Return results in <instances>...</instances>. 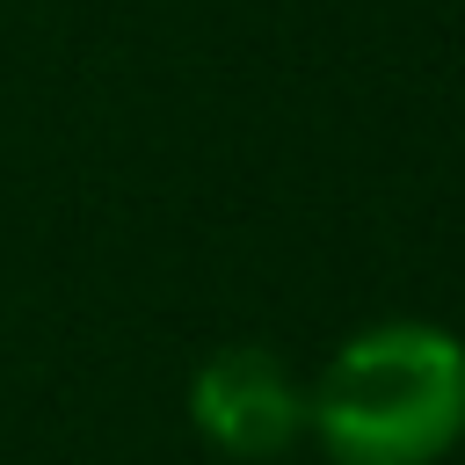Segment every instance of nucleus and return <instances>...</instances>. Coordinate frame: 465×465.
<instances>
[{"label": "nucleus", "mask_w": 465, "mask_h": 465, "mask_svg": "<svg viewBox=\"0 0 465 465\" xmlns=\"http://www.w3.org/2000/svg\"><path fill=\"white\" fill-rule=\"evenodd\" d=\"M189 414L225 458H276L305 429V392L269 349H218L189 385Z\"/></svg>", "instance_id": "f03ea898"}, {"label": "nucleus", "mask_w": 465, "mask_h": 465, "mask_svg": "<svg viewBox=\"0 0 465 465\" xmlns=\"http://www.w3.org/2000/svg\"><path fill=\"white\" fill-rule=\"evenodd\" d=\"M305 421L334 465H436L465 436V341L429 320H385L334 349Z\"/></svg>", "instance_id": "f257e3e1"}]
</instances>
